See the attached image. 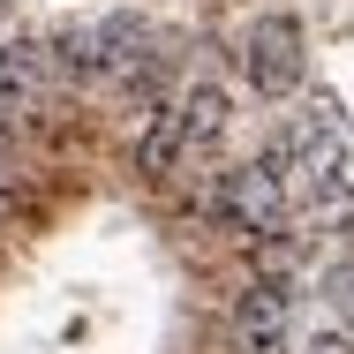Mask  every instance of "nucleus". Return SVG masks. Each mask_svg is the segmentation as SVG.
<instances>
[{"label":"nucleus","instance_id":"f257e3e1","mask_svg":"<svg viewBox=\"0 0 354 354\" xmlns=\"http://www.w3.org/2000/svg\"><path fill=\"white\" fill-rule=\"evenodd\" d=\"M272 158L286 166V181H301L317 196V212H332L347 196V174H354V136L339 129L332 106H309V113L286 121V136L272 143Z\"/></svg>","mask_w":354,"mask_h":354},{"label":"nucleus","instance_id":"f03ea898","mask_svg":"<svg viewBox=\"0 0 354 354\" xmlns=\"http://www.w3.org/2000/svg\"><path fill=\"white\" fill-rule=\"evenodd\" d=\"M218 212L234 234H249V241H264V234H279L286 218V166L264 151L257 166H234L226 181H218Z\"/></svg>","mask_w":354,"mask_h":354},{"label":"nucleus","instance_id":"7ed1b4c3","mask_svg":"<svg viewBox=\"0 0 354 354\" xmlns=\"http://www.w3.org/2000/svg\"><path fill=\"white\" fill-rule=\"evenodd\" d=\"M241 68L257 83V98H294L301 75H309V46H301V23L294 15H264L241 46Z\"/></svg>","mask_w":354,"mask_h":354},{"label":"nucleus","instance_id":"20e7f679","mask_svg":"<svg viewBox=\"0 0 354 354\" xmlns=\"http://www.w3.org/2000/svg\"><path fill=\"white\" fill-rule=\"evenodd\" d=\"M286 332H294V294H286V279L249 286L241 309H234V354H286Z\"/></svg>","mask_w":354,"mask_h":354},{"label":"nucleus","instance_id":"39448f33","mask_svg":"<svg viewBox=\"0 0 354 354\" xmlns=\"http://www.w3.org/2000/svg\"><path fill=\"white\" fill-rule=\"evenodd\" d=\"M91 38H98V75H121L143 61V46H151V23H143L136 8H113L106 23H91Z\"/></svg>","mask_w":354,"mask_h":354},{"label":"nucleus","instance_id":"423d86ee","mask_svg":"<svg viewBox=\"0 0 354 354\" xmlns=\"http://www.w3.org/2000/svg\"><path fill=\"white\" fill-rule=\"evenodd\" d=\"M181 143H189V129H181V106H158V113H151V129L136 136V174H174Z\"/></svg>","mask_w":354,"mask_h":354},{"label":"nucleus","instance_id":"0eeeda50","mask_svg":"<svg viewBox=\"0 0 354 354\" xmlns=\"http://www.w3.org/2000/svg\"><path fill=\"white\" fill-rule=\"evenodd\" d=\"M226 113H234V106H226V91H218L212 75H196V83L181 91V129H189V143H212L218 129H226Z\"/></svg>","mask_w":354,"mask_h":354},{"label":"nucleus","instance_id":"6e6552de","mask_svg":"<svg viewBox=\"0 0 354 354\" xmlns=\"http://www.w3.org/2000/svg\"><path fill=\"white\" fill-rule=\"evenodd\" d=\"M301 354H354V332H317Z\"/></svg>","mask_w":354,"mask_h":354},{"label":"nucleus","instance_id":"1a4fd4ad","mask_svg":"<svg viewBox=\"0 0 354 354\" xmlns=\"http://www.w3.org/2000/svg\"><path fill=\"white\" fill-rule=\"evenodd\" d=\"M8 189H15V174H8V158H0V196H8Z\"/></svg>","mask_w":354,"mask_h":354}]
</instances>
